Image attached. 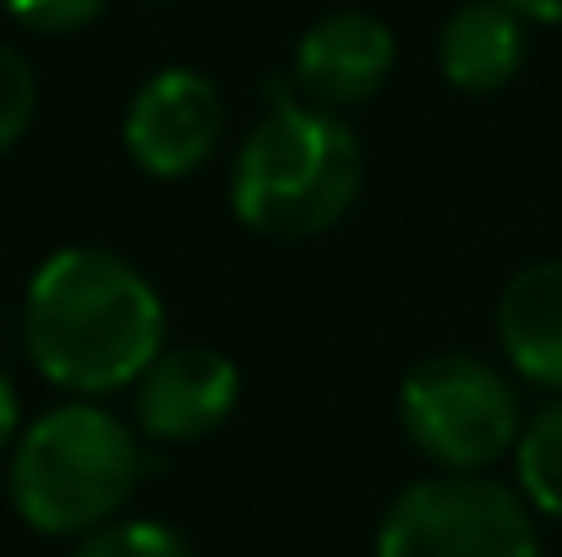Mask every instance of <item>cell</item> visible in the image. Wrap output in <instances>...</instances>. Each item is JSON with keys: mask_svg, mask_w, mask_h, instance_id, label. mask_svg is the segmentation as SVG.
I'll return each instance as SVG.
<instances>
[{"mask_svg": "<svg viewBox=\"0 0 562 557\" xmlns=\"http://www.w3.org/2000/svg\"><path fill=\"white\" fill-rule=\"evenodd\" d=\"M165 301L159 290L104 246L49 252L22 296V345L44 382L104 399L132 388L165 350Z\"/></svg>", "mask_w": 562, "mask_h": 557, "instance_id": "1", "label": "cell"}, {"mask_svg": "<svg viewBox=\"0 0 562 557\" xmlns=\"http://www.w3.org/2000/svg\"><path fill=\"white\" fill-rule=\"evenodd\" d=\"M361 181V137L334 110L273 88V110L246 132L235 154L229 208L262 241H306L350 213Z\"/></svg>", "mask_w": 562, "mask_h": 557, "instance_id": "2", "label": "cell"}, {"mask_svg": "<svg viewBox=\"0 0 562 557\" xmlns=\"http://www.w3.org/2000/svg\"><path fill=\"white\" fill-rule=\"evenodd\" d=\"M143 481L137 432L93 399H66L11 448V509L38 536H88L110 525Z\"/></svg>", "mask_w": 562, "mask_h": 557, "instance_id": "3", "label": "cell"}, {"mask_svg": "<svg viewBox=\"0 0 562 557\" xmlns=\"http://www.w3.org/2000/svg\"><path fill=\"white\" fill-rule=\"evenodd\" d=\"M376 557H541V536L525 492L481 470H442L387 503Z\"/></svg>", "mask_w": 562, "mask_h": 557, "instance_id": "4", "label": "cell"}, {"mask_svg": "<svg viewBox=\"0 0 562 557\" xmlns=\"http://www.w3.org/2000/svg\"><path fill=\"white\" fill-rule=\"evenodd\" d=\"M398 421L437 470H492L525 432L519 393L475 356H426L409 367L398 388Z\"/></svg>", "mask_w": 562, "mask_h": 557, "instance_id": "5", "label": "cell"}, {"mask_svg": "<svg viewBox=\"0 0 562 557\" xmlns=\"http://www.w3.org/2000/svg\"><path fill=\"white\" fill-rule=\"evenodd\" d=\"M121 137H126V154L143 176L187 181L224 143V93L196 66H165L126 104Z\"/></svg>", "mask_w": 562, "mask_h": 557, "instance_id": "6", "label": "cell"}, {"mask_svg": "<svg viewBox=\"0 0 562 557\" xmlns=\"http://www.w3.org/2000/svg\"><path fill=\"white\" fill-rule=\"evenodd\" d=\"M137 426L154 443H202L213 437L240 399V371L213 345H165L132 382Z\"/></svg>", "mask_w": 562, "mask_h": 557, "instance_id": "7", "label": "cell"}, {"mask_svg": "<svg viewBox=\"0 0 562 557\" xmlns=\"http://www.w3.org/2000/svg\"><path fill=\"white\" fill-rule=\"evenodd\" d=\"M398 60V38L393 27L372 11H328L323 22H312L295 44L290 60V82L306 104L323 110H350L382 93V82L393 77Z\"/></svg>", "mask_w": 562, "mask_h": 557, "instance_id": "8", "label": "cell"}, {"mask_svg": "<svg viewBox=\"0 0 562 557\" xmlns=\"http://www.w3.org/2000/svg\"><path fill=\"white\" fill-rule=\"evenodd\" d=\"M497 339L525 382L562 393V257H541L503 285Z\"/></svg>", "mask_w": 562, "mask_h": 557, "instance_id": "9", "label": "cell"}, {"mask_svg": "<svg viewBox=\"0 0 562 557\" xmlns=\"http://www.w3.org/2000/svg\"><path fill=\"white\" fill-rule=\"evenodd\" d=\"M530 49L525 16L503 0H470L459 5L437 33V66L459 93H497L519 77Z\"/></svg>", "mask_w": 562, "mask_h": 557, "instance_id": "10", "label": "cell"}, {"mask_svg": "<svg viewBox=\"0 0 562 557\" xmlns=\"http://www.w3.org/2000/svg\"><path fill=\"white\" fill-rule=\"evenodd\" d=\"M514 465H519V492L530 498V509L562 520V399L530 415V426L514 443Z\"/></svg>", "mask_w": 562, "mask_h": 557, "instance_id": "11", "label": "cell"}, {"mask_svg": "<svg viewBox=\"0 0 562 557\" xmlns=\"http://www.w3.org/2000/svg\"><path fill=\"white\" fill-rule=\"evenodd\" d=\"M71 557H191V547L159 520H121V525L110 520L88 531Z\"/></svg>", "mask_w": 562, "mask_h": 557, "instance_id": "12", "label": "cell"}, {"mask_svg": "<svg viewBox=\"0 0 562 557\" xmlns=\"http://www.w3.org/2000/svg\"><path fill=\"white\" fill-rule=\"evenodd\" d=\"M33 110H38V77L27 55L0 38V159L22 143V132L33 126Z\"/></svg>", "mask_w": 562, "mask_h": 557, "instance_id": "13", "label": "cell"}, {"mask_svg": "<svg viewBox=\"0 0 562 557\" xmlns=\"http://www.w3.org/2000/svg\"><path fill=\"white\" fill-rule=\"evenodd\" d=\"M27 33H77L93 16H104L110 0H0Z\"/></svg>", "mask_w": 562, "mask_h": 557, "instance_id": "14", "label": "cell"}, {"mask_svg": "<svg viewBox=\"0 0 562 557\" xmlns=\"http://www.w3.org/2000/svg\"><path fill=\"white\" fill-rule=\"evenodd\" d=\"M16 437H22V410H16V388H11V377L0 371V459L16 448Z\"/></svg>", "mask_w": 562, "mask_h": 557, "instance_id": "15", "label": "cell"}, {"mask_svg": "<svg viewBox=\"0 0 562 557\" xmlns=\"http://www.w3.org/2000/svg\"><path fill=\"white\" fill-rule=\"evenodd\" d=\"M503 5H514L525 22H562V0H503Z\"/></svg>", "mask_w": 562, "mask_h": 557, "instance_id": "16", "label": "cell"}]
</instances>
